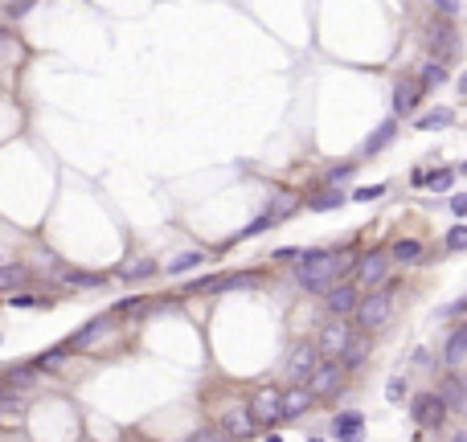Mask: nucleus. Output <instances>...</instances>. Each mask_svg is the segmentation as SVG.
<instances>
[{
    "label": "nucleus",
    "instance_id": "1",
    "mask_svg": "<svg viewBox=\"0 0 467 442\" xmlns=\"http://www.w3.org/2000/svg\"><path fill=\"white\" fill-rule=\"evenodd\" d=\"M291 262H295V283L303 291H324L345 270V258H336L328 250H308V254H295Z\"/></svg>",
    "mask_w": 467,
    "mask_h": 442
},
{
    "label": "nucleus",
    "instance_id": "2",
    "mask_svg": "<svg viewBox=\"0 0 467 442\" xmlns=\"http://www.w3.org/2000/svg\"><path fill=\"white\" fill-rule=\"evenodd\" d=\"M352 311H357V324L365 327V332L385 327L389 324V311H394V283H385V291H369Z\"/></svg>",
    "mask_w": 467,
    "mask_h": 442
},
{
    "label": "nucleus",
    "instance_id": "3",
    "mask_svg": "<svg viewBox=\"0 0 467 442\" xmlns=\"http://www.w3.org/2000/svg\"><path fill=\"white\" fill-rule=\"evenodd\" d=\"M340 377H345V364H340V360H316V369L308 373L312 397H332V393L340 389Z\"/></svg>",
    "mask_w": 467,
    "mask_h": 442
},
{
    "label": "nucleus",
    "instance_id": "4",
    "mask_svg": "<svg viewBox=\"0 0 467 442\" xmlns=\"http://www.w3.org/2000/svg\"><path fill=\"white\" fill-rule=\"evenodd\" d=\"M410 414H414V422L422 430H439V426L447 422V406H443L439 393H418L414 401H410Z\"/></svg>",
    "mask_w": 467,
    "mask_h": 442
},
{
    "label": "nucleus",
    "instance_id": "5",
    "mask_svg": "<svg viewBox=\"0 0 467 442\" xmlns=\"http://www.w3.org/2000/svg\"><path fill=\"white\" fill-rule=\"evenodd\" d=\"M246 414H251V422H258V426L279 422V389H271V385L267 389H254Z\"/></svg>",
    "mask_w": 467,
    "mask_h": 442
},
{
    "label": "nucleus",
    "instance_id": "6",
    "mask_svg": "<svg viewBox=\"0 0 467 442\" xmlns=\"http://www.w3.org/2000/svg\"><path fill=\"white\" fill-rule=\"evenodd\" d=\"M385 270H389V254L385 250H369V254H361V262H357V283L361 287H373V283H382Z\"/></svg>",
    "mask_w": 467,
    "mask_h": 442
},
{
    "label": "nucleus",
    "instance_id": "7",
    "mask_svg": "<svg viewBox=\"0 0 467 442\" xmlns=\"http://www.w3.org/2000/svg\"><path fill=\"white\" fill-rule=\"evenodd\" d=\"M324 307L332 311V315H349L352 307H357V287L352 283H328L324 287Z\"/></svg>",
    "mask_w": 467,
    "mask_h": 442
},
{
    "label": "nucleus",
    "instance_id": "8",
    "mask_svg": "<svg viewBox=\"0 0 467 442\" xmlns=\"http://www.w3.org/2000/svg\"><path fill=\"white\" fill-rule=\"evenodd\" d=\"M320 360V348L316 344H295L291 348V360H287V373H291V381H308V373L316 369Z\"/></svg>",
    "mask_w": 467,
    "mask_h": 442
},
{
    "label": "nucleus",
    "instance_id": "9",
    "mask_svg": "<svg viewBox=\"0 0 467 442\" xmlns=\"http://www.w3.org/2000/svg\"><path fill=\"white\" fill-rule=\"evenodd\" d=\"M312 401H316V397H312V389H279V422L300 418V414L312 406Z\"/></svg>",
    "mask_w": 467,
    "mask_h": 442
},
{
    "label": "nucleus",
    "instance_id": "10",
    "mask_svg": "<svg viewBox=\"0 0 467 442\" xmlns=\"http://www.w3.org/2000/svg\"><path fill=\"white\" fill-rule=\"evenodd\" d=\"M365 434V418L357 409H345L332 418V438H361Z\"/></svg>",
    "mask_w": 467,
    "mask_h": 442
},
{
    "label": "nucleus",
    "instance_id": "11",
    "mask_svg": "<svg viewBox=\"0 0 467 442\" xmlns=\"http://www.w3.org/2000/svg\"><path fill=\"white\" fill-rule=\"evenodd\" d=\"M345 340H349V327L340 324V320H336V324H324V332H320V352H324V357H336V352L345 348Z\"/></svg>",
    "mask_w": 467,
    "mask_h": 442
},
{
    "label": "nucleus",
    "instance_id": "12",
    "mask_svg": "<svg viewBox=\"0 0 467 442\" xmlns=\"http://www.w3.org/2000/svg\"><path fill=\"white\" fill-rule=\"evenodd\" d=\"M107 332H111V320L99 315V320H90L83 332H74V336H70V348H90V344L99 340V336H107Z\"/></svg>",
    "mask_w": 467,
    "mask_h": 442
},
{
    "label": "nucleus",
    "instance_id": "13",
    "mask_svg": "<svg viewBox=\"0 0 467 442\" xmlns=\"http://www.w3.org/2000/svg\"><path fill=\"white\" fill-rule=\"evenodd\" d=\"M443 360H447L451 369H459L467 360V327H455V332H451L447 348H443Z\"/></svg>",
    "mask_w": 467,
    "mask_h": 442
},
{
    "label": "nucleus",
    "instance_id": "14",
    "mask_svg": "<svg viewBox=\"0 0 467 442\" xmlns=\"http://www.w3.org/2000/svg\"><path fill=\"white\" fill-rule=\"evenodd\" d=\"M439 397H443V406L447 409H467V389L459 377H447L443 381V389H439Z\"/></svg>",
    "mask_w": 467,
    "mask_h": 442
},
{
    "label": "nucleus",
    "instance_id": "15",
    "mask_svg": "<svg viewBox=\"0 0 467 442\" xmlns=\"http://www.w3.org/2000/svg\"><path fill=\"white\" fill-rule=\"evenodd\" d=\"M418 107V86L414 82H398L394 86V115H410Z\"/></svg>",
    "mask_w": 467,
    "mask_h": 442
},
{
    "label": "nucleus",
    "instance_id": "16",
    "mask_svg": "<svg viewBox=\"0 0 467 442\" xmlns=\"http://www.w3.org/2000/svg\"><path fill=\"white\" fill-rule=\"evenodd\" d=\"M336 357H340V364H345V369H357V364H365V357H369V344L365 340H345V348H340V352H336Z\"/></svg>",
    "mask_w": 467,
    "mask_h": 442
},
{
    "label": "nucleus",
    "instance_id": "17",
    "mask_svg": "<svg viewBox=\"0 0 467 442\" xmlns=\"http://www.w3.org/2000/svg\"><path fill=\"white\" fill-rule=\"evenodd\" d=\"M455 123V111L451 107H434V111H426L422 119H418V131H434V127H451Z\"/></svg>",
    "mask_w": 467,
    "mask_h": 442
},
{
    "label": "nucleus",
    "instance_id": "18",
    "mask_svg": "<svg viewBox=\"0 0 467 442\" xmlns=\"http://www.w3.org/2000/svg\"><path fill=\"white\" fill-rule=\"evenodd\" d=\"M251 430H254V422H251V414H246V409H230V414H226V434L251 438Z\"/></svg>",
    "mask_w": 467,
    "mask_h": 442
},
{
    "label": "nucleus",
    "instance_id": "19",
    "mask_svg": "<svg viewBox=\"0 0 467 442\" xmlns=\"http://www.w3.org/2000/svg\"><path fill=\"white\" fill-rule=\"evenodd\" d=\"M389 254L398 262H422V242H418V238H402V242H394Z\"/></svg>",
    "mask_w": 467,
    "mask_h": 442
},
{
    "label": "nucleus",
    "instance_id": "20",
    "mask_svg": "<svg viewBox=\"0 0 467 442\" xmlns=\"http://www.w3.org/2000/svg\"><path fill=\"white\" fill-rule=\"evenodd\" d=\"M394 135H398V123L389 119V123H382V127H377V131H373V135L365 140V152H369V156H373V152H382V147L394 140Z\"/></svg>",
    "mask_w": 467,
    "mask_h": 442
},
{
    "label": "nucleus",
    "instance_id": "21",
    "mask_svg": "<svg viewBox=\"0 0 467 442\" xmlns=\"http://www.w3.org/2000/svg\"><path fill=\"white\" fill-rule=\"evenodd\" d=\"M345 201H349V193H340V189H328V193L312 196L308 205H312V209H316V213H328V209H340Z\"/></svg>",
    "mask_w": 467,
    "mask_h": 442
},
{
    "label": "nucleus",
    "instance_id": "22",
    "mask_svg": "<svg viewBox=\"0 0 467 442\" xmlns=\"http://www.w3.org/2000/svg\"><path fill=\"white\" fill-rule=\"evenodd\" d=\"M201 262H205V254H201V250H184L181 258H172V262H168V275H184V270H197Z\"/></svg>",
    "mask_w": 467,
    "mask_h": 442
},
{
    "label": "nucleus",
    "instance_id": "23",
    "mask_svg": "<svg viewBox=\"0 0 467 442\" xmlns=\"http://www.w3.org/2000/svg\"><path fill=\"white\" fill-rule=\"evenodd\" d=\"M62 283H66V287H103V283H107V275H83V270H66V275H62Z\"/></svg>",
    "mask_w": 467,
    "mask_h": 442
},
{
    "label": "nucleus",
    "instance_id": "24",
    "mask_svg": "<svg viewBox=\"0 0 467 442\" xmlns=\"http://www.w3.org/2000/svg\"><path fill=\"white\" fill-rule=\"evenodd\" d=\"M25 283V266H0V291H17Z\"/></svg>",
    "mask_w": 467,
    "mask_h": 442
},
{
    "label": "nucleus",
    "instance_id": "25",
    "mask_svg": "<svg viewBox=\"0 0 467 442\" xmlns=\"http://www.w3.org/2000/svg\"><path fill=\"white\" fill-rule=\"evenodd\" d=\"M439 82H447V65L426 62L422 65V86H439Z\"/></svg>",
    "mask_w": 467,
    "mask_h": 442
},
{
    "label": "nucleus",
    "instance_id": "26",
    "mask_svg": "<svg viewBox=\"0 0 467 442\" xmlns=\"http://www.w3.org/2000/svg\"><path fill=\"white\" fill-rule=\"evenodd\" d=\"M123 275H127V278H148V275H156V262H148V258L127 262V266H123Z\"/></svg>",
    "mask_w": 467,
    "mask_h": 442
},
{
    "label": "nucleus",
    "instance_id": "27",
    "mask_svg": "<svg viewBox=\"0 0 467 442\" xmlns=\"http://www.w3.org/2000/svg\"><path fill=\"white\" fill-rule=\"evenodd\" d=\"M463 246H467V226H451L447 229V250L451 254H459Z\"/></svg>",
    "mask_w": 467,
    "mask_h": 442
},
{
    "label": "nucleus",
    "instance_id": "28",
    "mask_svg": "<svg viewBox=\"0 0 467 442\" xmlns=\"http://www.w3.org/2000/svg\"><path fill=\"white\" fill-rule=\"evenodd\" d=\"M271 226H275V213H263V217H254V221L242 229L238 238H254V233H263V229H271Z\"/></svg>",
    "mask_w": 467,
    "mask_h": 442
},
{
    "label": "nucleus",
    "instance_id": "29",
    "mask_svg": "<svg viewBox=\"0 0 467 442\" xmlns=\"http://www.w3.org/2000/svg\"><path fill=\"white\" fill-rule=\"evenodd\" d=\"M402 397H406V381H402V377H389V385H385V401L398 406Z\"/></svg>",
    "mask_w": 467,
    "mask_h": 442
},
{
    "label": "nucleus",
    "instance_id": "30",
    "mask_svg": "<svg viewBox=\"0 0 467 442\" xmlns=\"http://www.w3.org/2000/svg\"><path fill=\"white\" fill-rule=\"evenodd\" d=\"M377 196H385V184H365V189H357V193H349V201H377Z\"/></svg>",
    "mask_w": 467,
    "mask_h": 442
},
{
    "label": "nucleus",
    "instance_id": "31",
    "mask_svg": "<svg viewBox=\"0 0 467 442\" xmlns=\"http://www.w3.org/2000/svg\"><path fill=\"white\" fill-rule=\"evenodd\" d=\"M9 385H21V389H29V385H33V369H13V373H9Z\"/></svg>",
    "mask_w": 467,
    "mask_h": 442
},
{
    "label": "nucleus",
    "instance_id": "32",
    "mask_svg": "<svg viewBox=\"0 0 467 442\" xmlns=\"http://www.w3.org/2000/svg\"><path fill=\"white\" fill-rule=\"evenodd\" d=\"M451 180H455V172H447V168H443V172H434V177H431V189H434V193H447Z\"/></svg>",
    "mask_w": 467,
    "mask_h": 442
},
{
    "label": "nucleus",
    "instance_id": "33",
    "mask_svg": "<svg viewBox=\"0 0 467 442\" xmlns=\"http://www.w3.org/2000/svg\"><path fill=\"white\" fill-rule=\"evenodd\" d=\"M352 177V164H340V168H332V172H328V180H332V184H340V180H349Z\"/></svg>",
    "mask_w": 467,
    "mask_h": 442
},
{
    "label": "nucleus",
    "instance_id": "34",
    "mask_svg": "<svg viewBox=\"0 0 467 442\" xmlns=\"http://www.w3.org/2000/svg\"><path fill=\"white\" fill-rule=\"evenodd\" d=\"M431 4H434V9H443L447 16H455V13H459V0H431Z\"/></svg>",
    "mask_w": 467,
    "mask_h": 442
},
{
    "label": "nucleus",
    "instance_id": "35",
    "mask_svg": "<svg viewBox=\"0 0 467 442\" xmlns=\"http://www.w3.org/2000/svg\"><path fill=\"white\" fill-rule=\"evenodd\" d=\"M33 4H37V0H17V4H13L9 13H13V16H25V13H29V9H33Z\"/></svg>",
    "mask_w": 467,
    "mask_h": 442
},
{
    "label": "nucleus",
    "instance_id": "36",
    "mask_svg": "<svg viewBox=\"0 0 467 442\" xmlns=\"http://www.w3.org/2000/svg\"><path fill=\"white\" fill-rule=\"evenodd\" d=\"M451 209L463 217V213H467V196H463V193H455V196H451Z\"/></svg>",
    "mask_w": 467,
    "mask_h": 442
},
{
    "label": "nucleus",
    "instance_id": "37",
    "mask_svg": "<svg viewBox=\"0 0 467 442\" xmlns=\"http://www.w3.org/2000/svg\"><path fill=\"white\" fill-rule=\"evenodd\" d=\"M58 360H62V348H50V352L37 360V364H58Z\"/></svg>",
    "mask_w": 467,
    "mask_h": 442
},
{
    "label": "nucleus",
    "instance_id": "38",
    "mask_svg": "<svg viewBox=\"0 0 467 442\" xmlns=\"http://www.w3.org/2000/svg\"><path fill=\"white\" fill-rule=\"evenodd\" d=\"M33 303H37L33 295H13V307H33Z\"/></svg>",
    "mask_w": 467,
    "mask_h": 442
},
{
    "label": "nucleus",
    "instance_id": "39",
    "mask_svg": "<svg viewBox=\"0 0 467 442\" xmlns=\"http://www.w3.org/2000/svg\"><path fill=\"white\" fill-rule=\"evenodd\" d=\"M0 418H4V397H0Z\"/></svg>",
    "mask_w": 467,
    "mask_h": 442
}]
</instances>
